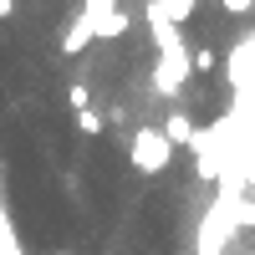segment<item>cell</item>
<instances>
[{
    "label": "cell",
    "instance_id": "obj_1",
    "mask_svg": "<svg viewBox=\"0 0 255 255\" xmlns=\"http://www.w3.org/2000/svg\"><path fill=\"white\" fill-rule=\"evenodd\" d=\"M128 163L138 168V174H163L168 163H174V143L163 138V128H138L133 143H128Z\"/></svg>",
    "mask_w": 255,
    "mask_h": 255
},
{
    "label": "cell",
    "instance_id": "obj_2",
    "mask_svg": "<svg viewBox=\"0 0 255 255\" xmlns=\"http://www.w3.org/2000/svg\"><path fill=\"white\" fill-rule=\"evenodd\" d=\"M189 77H194V61H189V51H168V56L153 61V87H158L163 97H179Z\"/></svg>",
    "mask_w": 255,
    "mask_h": 255
},
{
    "label": "cell",
    "instance_id": "obj_3",
    "mask_svg": "<svg viewBox=\"0 0 255 255\" xmlns=\"http://www.w3.org/2000/svg\"><path fill=\"white\" fill-rule=\"evenodd\" d=\"M82 10H87L97 41H113V36H123V31H128V10L118 5V0H82Z\"/></svg>",
    "mask_w": 255,
    "mask_h": 255
},
{
    "label": "cell",
    "instance_id": "obj_4",
    "mask_svg": "<svg viewBox=\"0 0 255 255\" xmlns=\"http://www.w3.org/2000/svg\"><path fill=\"white\" fill-rule=\"evenodd\" d=\"M97 41V31H92V20H87V10H77L72 20H67V31H61V51L67 56H82Z\"/></svg>",
    "mask_w": 255,
    "mask_h": 255
},
{
    "label": "cell",
    "instance_id": "obj_5",
    "mask_svg": "<svg viewBox=\"0 0 255 255\" xmlns=\"http://www.w3.org/2000/svg\"><path fill=\"white\" fill-rule=\"evenodd\" d=\"M209 230H199V255H220L225 250V240H230V225H225V204H215L209 209V220H204Z\"/></svg>",
    "mask_w": 255,
    "mask_h": 255
},
{
    "label": "cell",
    "instance_id": "obj_6",
    "mask_svg": "<svg viewBox=\"0 0 255 255\" xmlns=\"http://www.w3.org/2000/svg\"><path fill=\"white\" fill-rule=\"evenodd\" d=\"M194 10H199V0H148V15H158L179 31H184V20H194Z\"/></svg>",
    "mask_w": 255,
    "mask_h": 255
},
{
    "label": "cell",
    "instance_id": "obj_7",
    "mask_svg": "<svg viewBox=\"0 0 255 255\" xmlns=\"http://www.w3.org/2000/svg\"><path fill=\"white\" fill-rule=\"evenodd\" d=\"M148 36H153L158 56H168V51H189V46H184V31L168 26V20H158V15H148Z\"/></svg>",
    "mask_w": 255,
    "mask_h": 255
},
{
    "label": "cell",
    "instance_id": "obj_8",
    "mask_svg": "<svg viewBox=\"0 0 255 255\" xmlns=\"http://www.w3.org/2000/svg\"><path fill=\"white\" fill-rule=\"evenodd\" d=\"M163 138L174 143V148H179V143H184V148H194L199 128H194V118H189V113H168V118H163Z\"/></svg>",
    "mask_w": 255,
    "mask_h": 255
},
{
    "label": "cell",
    "instance_id": "obj_9",
    "mask_svg": "<svg viewBox=\"0 0 255 255\" xmlns=\"http://www.w3.org/2000/svg\"><path fill=\"white\" fill-rule=\"evenodd\" d=\"M189 61H194L199 77H209V72L220 67V51H215V46H194V51H189Z\"/></svg>",
    "mask_w": 255,
    "mask_h": 255
},
{
    "label": "cell",
    "instance_id": "obj_10",
    "mask_svg": "<svg viewBox=\"0 0 255 255\" xmlns=\"http://www.w3.org/2000/svg\"><path fill=\"white\" fill-rule=\"evenodd\" d=\"M77 133H87V138H97V133H102V118H97L92 108H82V113H77Z\"/></svg>",
    "mask_w": 255,
    "mask_h": 255
},
{
    "label": "cell",
    "instance_id": "obj_11",
    "mask_svg": "<svg viewBox=\"0 0 255 255\" xmlns=\"http://www.w3.org/2000/svg\"><path fill=\"white\" fill-rule=\"evenodd\" d=\"M220 5H225V15H250L255 0H220Z\"/></svg>",
    "mask_w": 255,
    "mask_h": 255
},
{
    "label": "cell",
    "instance_id": "obj_12",
    "mask_svg": "<svg viewBox=\"0 0 255 255\" xmlns=\"http://www.w3.org/2000/svg\"><path fill=\"white\" fill-rule=\"evenodd\" d=\"M82 108H92V92L77 82V87H72V113H82Z\"/></svg>",
    "mask_w": 255,
    "mask_h": 255
},
{
    "label": "cell",
    "instance_id": "obj_13",
    "mask_svg": "<svg viewBox=\"0 0 255 255\" xmlns=\"http://www.w3.org/2000/svg\"><path fill=\"white\" fill-rule=\"evenodd\" d=\"M10 10H15V0H0V20H10Z\"/></svg>",
    "mask_w": 255,
    "mask_h": 255
}]
</instances>
